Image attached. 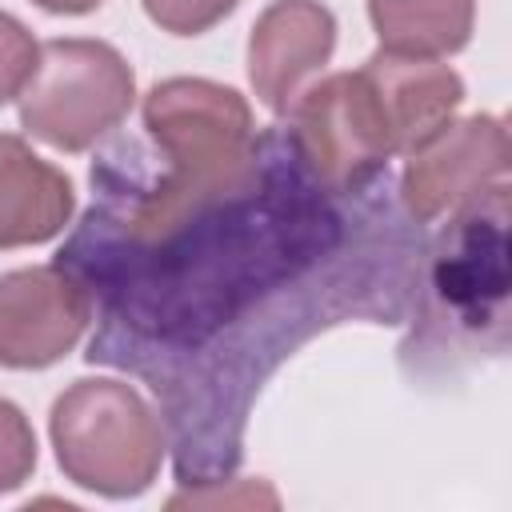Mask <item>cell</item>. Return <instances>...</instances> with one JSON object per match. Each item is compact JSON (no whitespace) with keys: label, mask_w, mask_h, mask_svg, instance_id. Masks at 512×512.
Returning <instances> with one entry per match:
<instances>
[{"label":"cell","mask_w":512,"mask_h":512,"mask_svg":"<svg viewBox=\"0 0 512 512\" xmlns=\"http://www.w3.org/2000/svg\"><path fill=\"white\" fill-rule=\"evenodd\" d=\"M56 252L92 308L84 360L148 384L180 488L232 480L260 388L336 324H404L428 240L384 168L332 184L288 120L228 168L160 160L136 128L92 160Z\"/></svg>","instance_id":"obj_1"},{"label":"cell","mask_w":512,"mask_h":512,"mask_svg":"<svg viewBox=\"0 0 512 512\" xmlns=\"http://www.w3.org/2000/svg\"><path fill=\"white\" fill-rule=\"evenodd\" d=\"M508 176L460 200L424 240L400 364L412 380L444 384L504 360L512 336Z\"/></svg>","instance_id":"obj_2"},{"label":"cell","mask_w":512,"mask_h":512,"mask_svg":"<svg viewBox=\"0 0 512 512\" xmlns=\"http://www.w3.org/2000/svg\"><path fill=\"white\" fill-rule=\"evenodd\" d=\"M48 432L64 476L112 500L140 496L168 448L152 408L120 380H76L52 404Z\"/></svg>","instance_id":"obj_3"},{"label":"cell","mask_w":512,"mask_h":512,"mask_svg":"<svg viewBox=\"0 0 512 512\" xmlns=\"http://www.w3.org/2000/svg\"><path fill=\"white\" fill-rule=\"evenodd\" d=\"M136 80L128 60L104 40H44L32 80L24 84L20 124L60 148L84 152L128 116Z\"/></svg>","instance_id":"obj_4"},{"label":"cell","mask_w":512,"mask_h":512,"mask_svg":"<svg viewBox=\"0 0 512 512\" xmlns=\"http://www.w3.org/2000/svg\"><path fill=\"white\" fill-rule=\"evenodd\" d=\"M284 116L296 128L316 172L332 184L372 180L396 156L392 132L384 124V112L364 68L308 84Z\"/></svg>","instance_id":"obj_5"},{"label":"cell","mask_w":512,"mask_h":512,"mask_svg":"<svg viewBox=\"0 0 512 512\" xmlns=\"http://www.w3.org/2000/svg\"><path fill=\"white\" fill-rule=\"evenodd\" d=\"M508 176V128L500 116H468L448 120L428 144L408 152L400 184L404 208L432 224L436 216L452 212L460 200L476 196L480 188Z\"/></svg>","instance_id":"obj_6"},{"label":"cell","mask_w":512,"mask_h":512,"mask_svg":"<svg viewBox=\"0 0 512 512\" xmlns=\"http://www.w3.org/2000/svg\"><path fill=\"white\" fill-rule=\"evenodd\" d=\"M92 320L84 288L48 268H16L0 276V364L44 368L56 364L84 336Z\"/></svg>","instance_id":"obj_7"},{"label":"cell","mask_w":512,"mask_h":512,"mask_svg":"<svg viewBox=\"0 0 512 512\" xmlns=\"http://www.w3.org/2000/svg\"><path fill=\"white\" fill-rule=\"evenodd\" d=\"M336 48V20L316 0H276L260 12L248 40V76L256 96L284 116L304 92L308 76L328 64Z\"/></svg>","instance_id":"obj_8"},{"label":"cell","mask_w":512,"mask_h":512,"mask_svg":"<svg viewBox=\"0 0 512 512\" xmlns=\"http://www.w3.org/2000/svg\"><path fill=\"white\" fill-rule=\"evenodd\" d=\"M364 76L376 92L396 152H416L420 144H428L464 100L460 76L436 56H408L380 48L364 60Z\"/></svg>","instance_id":"obj_9"},{"label":"cell","mask_w":512,"mask_h":512,"mask_svg":"<svg viewBox=\"0 0 512 512\" xmlns=\"http://www.w3.org/2000/svg\"><path fill=\"white\" fill-rule=\"evenodd\" d=\"M76 208L72 180L20 136H0V248L44 244Z\"/></svg>","instance_id":"obj_10"},{"label":"cell","mask_w":512,"mask_h":512,"mask_svg":"<svg viewBox=\"0 0 512 512\" xmlns=\"http://www.w3.org/2000/svg\"><path fill=\"white\" fill-rule=\"evenodd\" d=\"M380 48L408 56H444L472 36V0H368Z\"/></svg>","instance_id":"obj_11"},{"label":"cell","mask_w":512,"mask_h":512,"mask_svg":"<svg viewBox=\"0 0 512 512\" xmlns=\"http://www.w3.org/2000/svg\"><path fill=\"white\" fill-rule=\"evenodd\" d=\"M36 60H40V44L32 40V32L16 16L0 12V104L24 92V84L36 72Z\"/></svg>","instance_id":"obj_12"},{"label":"cell","mask_w":512,"mask_h":512,"mask_svg":"<svg viewBox=\"0 0 512 512\" xmlns=\"http://www.w3.org/2000/svg\"><path fill=\"white\" fill-rule=\"evenodd\" d=\"M36 468V436L24 412L0 400V492L20 488Z\"/></svg>","instance_id":"obj_13"},{"label":"cell","mask_w":512,"mask_h":512,"mask_svg":"<svg viewBox=\"0 0 512 512\" xmlns=\"http://www.w3.org/2000/svg\"><path fill=\"white\" fill-rule=\"evenodd\" d=\"M236 4L240 0H144V12L172 36H200L220 24Z\"/></svg>","instance_id":"obj_14"},{"label":"cell","mask_w":512,"mask_h":512,"mask_svg":"<svg viewBox=\"0 0 512 512\" xmlns=\"http://www.w3.org/2000/svg\"><path fill=\"white\" fill-rule=\"evenodd\" d=\"M228 484H232V480L200 484V488H180V492L168 500V508H184V504H264V508H276V504H280L268 484L248 480V484L236 488V492H228Z\"/></svg>","instance_id":"obj_15"},{"label":"cell","mask_w":512,"mask_h":512,"mask_svg":"<svg viewBox=\"0 0 512 512\" xmlns=\"http://www.w3.org/2000/svg\"><path fill=\"white\" fill-rule=\"evenodd\" d=\"M40 8H48V12H64V16H80V12H92V8H100L104 0H36Z\"/></svg>","instance_id":"obj_16"}]
</instances>
